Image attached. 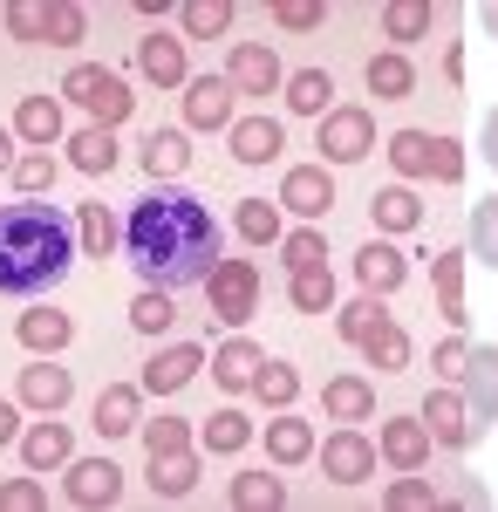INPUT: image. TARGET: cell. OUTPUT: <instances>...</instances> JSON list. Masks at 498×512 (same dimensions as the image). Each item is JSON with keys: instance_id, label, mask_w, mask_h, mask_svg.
<instances>
[{"instance_id": "17", "label": "cell", "mask_w": 498, "mask_h": 512, "mask_svg": "<svg viewBox=\"0 0 498 512\" xmlns=\"http://www.w3.org/2000/svg\"><path fill=\"white\" fill-rule=\"evenodd\" d=\"M21 403H28V410H48V417H55V410H69V396H76V376H69V369H55V362H35V369H21Z\"/></svg>"}, {"instance_id": "20", "label": "cell", "mask_w": 498, "mask_h": 512, "mask_svg": "<svg viewBox=\"0 0 498 512\" xmlns=\"http://www.w3.org/2000/svg\"><path fill=\"white\" fill-rule=\"evenodd\" d=\"M76 246H82V253H96V260H110L116 246H123V226H116V212L103 205V198L76 205Z\"/></svg>"}, {"instance_id": "41", "label": "cell", "mask_w": 498, "mask_h": 512, "mask_svg": "<svg viewBox=\"0 0 498 512\" xmlns=\"http://www.w3.org/2000/svg\"><path fill=\"white\" fill-rule=\"evenodd\" d=\"M301 315H328L335 308V274L328 267H307V274H294V294H287Z\"/></svg>"}, {"instance_id": "51", "label": "cell", "mask_w": 498, "mask_h": 512, "mask_svg": "<svg viewBox=\"0 0 498 512\" xmlns=\"http://www.w3.org/2000/svg\"><path fill=\"white\" fill-rule=\"evenodd\" d=\"M7 171H14V185H21L28 198H41L48 185H55V158H48V151H28V158H14Z\"/></svg>"}, {"instance_id": "12", "label": "cell", "mask_w": 498, "mask_h": 512, "mask_svg": "<svg viewBox=\"0 0 498 512\" xmlns=\"http://www.w3.org/2000/svg\"><path fill=\"white\" fill-rule=\"evenodd\" d=\"M273 205H287V212H301V219H321V212L335 205V178H328V164H294Z\"/></svg>"}, {"instance_id": "54", "label": "cell", "mask_w": 498, "mask_h": 512, "mask_svg": "<svg viewBox=\"0 0 498 512\" xmlns=\"http://www.w3.org/2000/svg\"><path fill=\"white\" fill-rule=\"evenodd\" d=\"M48 499H41L35 478H14V485H0V512H41Z\"/></svg>"}, {"instance_id": "52", "label": "cell", "mask_w": 498, "mask_h": 512, "mask_svg": "<svg viewBox=\"0 0 498 512\" xmlns=\"http://www.w3.org/2000/svg\"><path fill=\"white\" fill-rule=\"evenodd\" d=\"M328 260V239L314 233V226H301V233H287V267L294 274H307V267H321Z\"/></svg>"}, {"instance_id": "1", "label": "cell", "mask_w": 498, "mask_h": 512, "mask_svg": "<svg viewBox=\"0 0 498 512\" xmlns=\"http://www.w3.org/2000/svg\"><path fill=\"white\" fill-rule=\"evenodd\" d=\"M123 253H130V267L144 287L157 294H185L198 280L212 274V260H219V219H212V205L198 192H178V185H157L130 205V219H123Z\"/></svg>"}, {"instance_id": "43", "label": "cell", "mask_w": 498, "mask_h": 512, "mask_svg": "<svg viewBox=\"0 0 498 512\" xmlns=\"http://www.w3.org/2000/svg\"><path fill=\"white\" fill-rule=\"evenodd\" d=\"M185 35H192V41L232 35V7H226V0H192V7H185Z\"/></svg>"}, {"instance_id": "19", "label": "cell", "mask_w": 498, "mask_h": 512, "mask_svg": "<svg viewBox=\"0 0 498 512\" xmlns=\"http://www.w3.org/2000/svg\"><path fill=\"white\" fill-rule=\"evenodd\" d=\"M260 362H267V349H260L253 335H239V328H232V342L212 355V376H219V390H226V396H239L246 383H253V369H260Z\"/></svg>"}, {"instance_id": "31", "label": "cell", "mask_w": 498, "mask_h": 512, "mask_svg": "<svg viewBox=\"0 0 498 512\" xmlns=\"http://www.w3.org/2000/svg\"><path fill=\"white\" fill-rule=\"evenodd\" d=\"M14 137H28V144H55V137H62V103H55V96H21V110H14Z\"/></svg>"}, {"instance_id": "9", "label": "cell", "mask_w": 498, "mask_h": 512, "mask_svg": "<svg viewBox=\"0 0 498 512\" xmlns=\"http://www.w3.org/2000/svg\"><path fill=\"white\" fill-rule=\"evenodd\" d=\"M314 458H321V472L335 478V485H362V478L376 472V444L355 431V424H335L328 444H314Z\"/></svg>"}, {"instance_id": "36", "label": "cell", "mask_w": 498, "mask_h": 512, "mask_svg": "<svg viewBox=\"0 0 498 512\" xmlns=\"http://www.w3.org/2000/svg\"><path fill=\"white\" fill-rule=\"evenodd\" d=\"M273 506H287V485L273 472H239L232 478V512H273Z\"/></svg>"}, {"instance_id": "32", "label": "cell", "mask_w": 498, "mask_h": 512, "mask_svg": "<svg viewBox=\"0 0 498 512\" xmlns=\"http://www.w3.org/2000/svg\"><path fill=\"white\" fill-rule=\"evenodd\" d=\"M137 424H144V417H137V390H130V383H110V390L96 396V431L103 437H130Z\"/></svg>"}, {"instance_id": "3", "label": "cell", "mask_w": 498, "mask_h": 512, "mask_svg": "<svg viewBox=\"0 0 498 512\" xmlns=\"http://www.w3.org/2000/svg\"><path fill=\"white\" fill-rule=\"evenodd\" d=\"M205 287V301H212V321H226V328H246L253 308H260V267L253 260H212V274L198 280Z\"/></svg>"}, {"instance_id": "60", "label": "cell", "mask_w": 498, "mask_h": 512, "mask_svg": "<svg viewBox=\"0 0 498 512\" xmlns=\"http://www.w3.org/2000/svg\"><path fill=\"white\" fill-rule=\"evenodd\" d=\"M14 164V130H0V171Z\"/></svg>"}, {"instance_id": "59", "label": "cell", "mask_w": 498, "mask_h": 512, "mask_svg": "<svg viewBox=\"0 0 498 512\" xmlns=\"http://www.w3.org/2000/svg\"><path fill=\"white\" fill-rule=\"evenodd\" d=\"M478 21H485V35L498 41V0H492V7H478Z\"/></svg>"}, {"instance_id": "4", "label": "cell", "mask_w": 498, "mask_h": 512, "mask_svg": "<svg viewBox=\"0 0 498 512\" xmlns=\"http://www.w3.org/2000/svg\"><path fill=\"white\" fill-rule=\"evenodd\" d=\"M62 96H69V103H82V110L103 123V130H116V123L137 110L130 82L116 76V69H103V62H76V69H69V82H62Z\"/></svg>"}, {"instance_id": "14", "label": "cell", "mask_w": 498, "mask_h": 512, "mask_svg": "<svg viewBox=\"0 0 498 512\" xmlns=\"http://www.w3.org/2000/svg\"><path fill=\"white\" fill-rule=\"evenodd\" d=\"M355 280H362V294H383V301H389V294L410 280V260H403L389 239H369V246L355 253Z\"/></svg>"}, {"instance_id": "50", "label": "cell", "mask_w": 498, "mask_h": 512, "mask_svg": "<svg viewBox=\"0 0 498 512\" xmlns=\"http://www.w3.org/2000/svg\"><path fill=\"white\" fill-rule=\"evenodd\" d=\"M273 21H280L287 35H314V28L328 21V7H321V0H273Z\"/></svg>"}, {"instance_id": "8", "label": "cell", "mask_w": 498, "mask_h": 512, "mask_svg": "<svg viewBox=\"0 0 498 512\" xmlns=\"http://www.w3.org/2000/svg\"><path fill=\"white\" fill-rule=\"evenodd\" d=\"M226 82H232V96H273L287 82V69H280V55H273L267 41H232Z\"/></svg>"}, {"instance_id": "47", "label": "cell", "mask_w": 498, "mask_h": 512, "mask_svg": "<svg viewBox=\"0 0 498 512\" xmlns=\"http://www.w3.org/2000/svg\"><path fill=\"white\" fill-rule=\"evenodd\" d=\"M130 321H137L144 335H164V328L178 321V301H171V294H157V287H144V294L130 301Z\"/></svg>"}, {"instance_id": "55", "label": "cell", "mask_w": 498, "mask_h": 512, "mask_svg": "<svg viewBox=\"0 0 498 512\" xmlns=\"http://www.w3.org/2000/svg\"><path fill=\"white\" fill-rule=\"evenodd\" d=\"M464 355H471V342H464V335H444V342H437V376H444V383H458Z\"/></svg>"}, {"instance_id": "27", "label": "cell", "mask_w": 498, "mask_h": 512, "mask_svg": "<svg viewBox=\"0 0 498 512\" xmlns=\"http://www.w3.org/2000/svg\"><path fill=\"white\" fill-rule=\"evenodd\" d=\"M362 82H369V96H389V103H403V96L417 89V69H410V55H396V48H383V55H369V69H362Z\"/></svg>"}, {"instance_id": "10", "label": "cell", "mask_w": 498, "mask_h": 512, "mask_svg": "<svg viewBox=\"0 0 498 512\" xmlns=\"http://www.w3.org/2000/svg\"><path fill=\"white\" fill-rule=\"evenodd\" d=\"M116 499H123V465L69 458V506H116Z\"/></svg>"}, {"instance_id": "15", "label": "cell", "mask_w": 498, "mask_h": 512, "mask_svg": "<svg viewBox=\"0 0 498 512\" xmlns=\"http://www.w3.org/2000/svg\"><path fill=\"white\" fill-rule=\"evenodd\" d=\"M185 123H192V130H226L232 123V82L226 76H192L185 82Z\"/></svg>"}, {"instance_id": "11", "label": "cell", "mask_w": 498, "mask_h": 512, "mask_svg": "<svg viewBox=\"0 0 498 512\" xmlns=\"http://www.w3.org/2000/svg\"><path fill=\"white\" fill-rule=\"evenodd\" d=\"M198 369H205V342H178V349H157L151 362H144V390L151 396H178L185 383H192Z\"/></svg>"}, {"instance_id": "38", "label": "cell", "mask_w": 498, "mask_h": 512, "mask_svg": "<svg viewBox=\"0 0 498 512\" xmlns=\"http://www.w3.org/2000/svg\"><path fill=\"white\" fill-rule=\"evenodd\" d=\"M246 390L260 396V403H267V410H294V396H301V376H294V369H287V362H260V369H253V383H246Z\"/></svg>"}, {"instance_id": "30", "label": "cell", "mask_w": 498, "mask_h": 512, "mask_svg": "<svg viewBox=\"0 0 498 512\" xmlns=\"http://www.w3.org/2000/svg\"><path fill=\"white\" fill-rule=\"evenodd\" d=\"M69 164H76V171H89V178L116 171V130H103V123L76 130V137H69Z\"/></svg>"}, {"instance_id": "33", "label": "cell", "mask_w": 498, "mask_h": 512, "mask_svg": "<svg viewBox=\"0 0 498 512\" xmlns=\"http://www.w3.org/2000/svg\"><path fill=\"white\" fill-rule=\"evenodd\" d=\"M192 164V137L185 130H151V144H144V171L151 178H178Z\"/></svg>"}, {"instance_id": "42", "label": "cell", "mask_w": 498, "mask_h": 512, "mask_svg": "<svg viewBox=\"0 0 498 512\" xmlns=\"http://www.w3.org/2000/svg\"><path fill=\"white\" fill-rule=\"evenodd\" d=\"M82 28H89V21H82V7H69V0L41 7V41H48V48H76Z\"/></svg>"}, {"instance_id": "5", "label": "cell", "mask_w": 498, "mask_h": 512, "mask_svg": "<svg viewBox=\"0 0 498 512\" xmlns=\"http://www.w3.org/2000/svg\"><path fill=\"white\" fill-rule=\"evenodd\" d=\"M458 396H464V410H471L478 431L498 424V342H471V355H464V369H458Z\"/></svg>"}, {"instance_id": "39", "label": "cell", "mask_w": 498, "mask_h": 512, "mask_svg": "<svg viewBox=\"0 0 498 512\" xmlns=\"http://www.w3.org/2000/svg\"><path fill=\"white\" fill-rule=\"evenodd\" d=\"M430 21H437L430 0H389V7H383V35L389 41H423V35H430Z\"/></svg>"}, {"instance_id": "49", "label": "cell", "mask_w": 498, "mask_h": 512, "mask_svg": "<svg viewBox=\"0 0 498 512\" xmlns=\"http://www.w3.org/2000/svg\"><path fill=\"white\" fill-rule=\"evenodd\" d=\"M137 431H144V451H192V424L185 417H151Z\"/></svg>"}, {"instance_id": "22", "label": "cell", "mask_w": 498, "mask_h": 512, "mask_svg": "<svg viewBox=\"0 0 498 512\" xmlns=\"http://www.w3.org/2000/svg\"><path fill=\"white\" fill-rule=\"evenodd\" d=\"M321 410H328L335 424H362V417L376 410V383H369V376H335V383L321 390Z\"/></svg>"}, {"instance_id": "2", "label": "cell", "mask_w": 498, "mask_h": 512, "mask_svg": "<svg viewBox=\"0 0 498 512\" xmlns=\"http://www.w3.org/2000/svg\"><path fill=\"white\" fill-rule=\"evenodd\" d=\"M76 267V226L62 205H0V294H48L55 280Z\"/></svg>"}, {"instance_id": "48", "label": "cell", "mask_w": 498, "mask_h": 512, "mask_svg": "<svg viewBox=\"0 0 498 512\" xmlns=\"http://www.w3.org/2000/svg\"><path fill=\"white\" fill-rule=\"evenodd\" d=\"M389 164H396L403 178H423V171H430V137H423V130H396V144H389Z\"/></svg>"}, {"instance_id": "7", "label": "cell", "mask_w": 498, "mask_h": 512, "mask_svg": "<svg viewBox=\"0 0 498 512\" xmlns=\"http://www.w3.org/2000/svg\"><path fill=\"white\" fill-rule=\"evenodd\" d=\"M314 151H321L328 164L369 158V151H376V117L355 110V103H348V110H328V117H321V137H314Z\"/></svg>"}, {"instance_id": "58", "label": "cell", "mask_w": 498, "mask_h": 512, "mask_svg": "<svg viewBox=\"0 0 498 512\" xmlns=\"http://www.w3.org/2000/svg\"><path fill=\"white\" fill-rule=\"evenodd\" d=\"M0 444H14V403H0Z\"/></svg>"}, {"instance_id": "37", "label": "cell", "mask_w": 498, "mask_h": 512, "mask_svg": "<svg viewBox=\"0 0 498 512\" xmlns=\"http://www.w3.org/2000/svg\"><path fill=\"white\" fill-rule=\"evenodd\" d=\"M232 226H239L246 246H273V239H280V205H273V198H239Z\"/></svg>"}, {"instance_id": "21", "label": "cell", "mask_w": 498, "mask_h": 512, "mask_svg": "<svg viewBox=\"0 0 498 512\" xmlns=\"http://www.w3.org/2000/svg\"><path fill=\"white\" fill-rule=\"evenodd\" d=\"M21 458H28V472H55L76 458V437L69 424H35V431H21Z\"/></svg>"}, {"instance_id": "44", "label": "cell", "mask_w": 498, "mask_h": 512, "mask_svg": "<svg viewBox=\"0 0 498 512\" xmlns=\"http://www.w3.org/2000/svg\"><path fill=\"white\" fill-rule=\"evenodd\" d=\"M471 253H478L485 267H498V192L471 205Z\"/></svg>"}, {"instance_id": "45", "label": "cell", "mask_w": 498, "mask_h": 512, "mask_svg": "<svg viewBox=\"0 0 498 512\" xmlns=\"http://www.w3.org/2000/svg\"><path fill=\"white\" fill-rule=\"evenodd\" d=\"M362 355H369V369H403V362H410V335L389 321V328H376V335L362 342Z\"/></svg>"}, {"instance_id": "6", "label": "cell", "mask_w": 498, "mask_h": 512, "mask_svg": "<svg viewBox=\"0 0 498 512\" xmlns=\"http://www.w3.org/2000/svg\"><path fill=\"white\" fill-rule=\"evenodd\" d=\"M423 431H430V444H444V451H471L478 444V424H471V410H464V396H458V383H437V390L423 396Z\"/></svg>"}, {"instance_id": "40", "label": "cell", "mask_w": 498, "mask_h": 512, "mask_svg": "<svg viewBox=\"0 0 498 512\" xmlns=\"http://www.w3.org/2000/svg\"><path fill=\"white\" fill-rule=\"evenodd\" d=\"M383 506L389 512H437L444 499H437V485H430V478L403 472V478H389V485H383Z\"/></svg>"}, {"instance_id": "23", "label": "cell", "mask_w": 498, "mask_h": 512, "mask_svg": "<svg viewBox=\"0 0 498 512\" xmlns=\"http://www.w3.org/2000/svg\"><path fill=\"white\" fill-rule=\"evenodd\" d=\"M21 349H35V355H55V349H69L76 342V321L62 315V308H35V315H21Z\"/></svg>"}, {"instance_id": "29", "label": "cell", "mask_w": 498, "mask_h": 512, "mask_svg": "<svg viewBox=\"0 0 498 512\" xmlns=\"http://www.w3.org/2000/svg\"><path fill=\"white\" fill-rule=\"evenodd\" d=\"M389 308H383V294H355V301H342V315H335V328H342V342H355V349H362V342H369V335H376V328H389Z\"/></svg>"}, {"instance_id": "57", "label": "cell", "mask_w": 498, "mask_h": 512, "mask_svg": "<svg viewBox=\"0 0 498 512\" xmlns=\"http://www.w3.org/2000/svg\"><path fill=\"white\" fill-rule=\"evenodd\" d=\"M478 151H485V164H492V171H498V110H492V117H485V137H478Z\"/></svg>"}, {"instance_id": "34", "label": "cell", "mask_w": 498, "mask_h": 512, "mask_svg": "<svg viewBox=\"0 0 498 512\" xmlns=\"http://www.w3.org/2000/svg\"><path fill=\"white\" fill-rule=\"evenodd\" d=\"M267 451L280 458V465H301V458H314V431H307L294 410H280V417L267 424Z\"/></svg>"}, {"instance_id": "16", "label": "cell", "mask_w": 498, "mask_h": 512, "mask_svg": "<svg viewBox=\"0 0 498 512\" xmlns=\"http://www.w3.org/2000/svg\"><path fill=\"white\" fill-rule=\"evenodd\" d=\"M376 458H389L396 472H423V465H430V431H423V417H396V424H383Z\"/></svg>"}, {"instance_id": "18", "label": "cell", "mask_w": 498, "mask_h": 512, "mask_svg": "<svg viewBox=\"0 0 498 512\" xmlns=\"http://www.w3.org/2000/svg\"><path fill=\"white\" fill-rule=\"evenodd\" d=\"M226 130H232V158L239 164H273L280 144H287V130H280L273 117H232Z\"/></svg>"}, {"instance_id": "53", "label": "cell", "mask_w": 498, "mask_h": 512, "mask_svg": "<svg viewBox=\"0 0 498 512\" xmlns=\"http://www.w3.org/2000/svg\"><path fill=\"white\" fill-rule=\"evenodd\" d=\"M430 178H444V185L464 178V144L458 137H430Z\"/></svg>"}, {"instance_id": "24", "label": "cell", "mask_w": 498, "mask_h": 512, "mask_svg": "<svg viewBox=\"0 0 498 512\" xmlns=\"http://www.w3.org/2000/svg\"><path fill=\"white\" fill-rule=\"evenodd\" d=\"M369 212H376V226H383V233H417V226H423V198L410 192V185H396V178L369 198Z\"/></svg>"}, {"instance_id": "13", "label": "cell", "mask_w": 498, "mask_h": 512, "mask_svg": "<svg viewBox=\"0 0 498 512\" xmlns=\"http://www.w3.org/2000/svg\"><path fill=\"white\" fill-rule=\"evenodd\" d=\"M137 69H144V82H157V89H178V82H192V55H185L178 35H144L137 41Z\"/></svg>"}, {"instance_id": "28", "label": "cell", "mask_w": 498, "mask_h": 512, "mask_svg": "<svg viewBox=\"0 0 498 512\" xmlns=\"http://www.w3.org/2000/svg\"><path fill=\"white\" fill-rule=\"evenodd\" d=\"M198 485V451H151V492L157 499H185Z\"/></svg>"}, {"instance_id": "35", "label": "cell", "mask_w": 498, "mask_h": 512, "mask_svg": "<svg viewBox=\"0 0 498 512\" xmlns=\"http://www.w3.org/2000/svg\"><path fill=\"white\" fill-rule=\"evenodd\" d=\"M198 444H205V451H219V458H232V451H246V444H253V424L226 403V410H212V417H205Z\"/></svg>"}, {"instance_id": "26", "label": "cell", "mask_w": 498, "mask_h": 512, "mask_svg": "<svg viewBox=\"0 0 498 512\" xmlns=\"http://www.w3.org/2000/svg\"><path fill=\"white\" fill-rule=\"evenodd\" d=\"M287 110L294 117H328L335 110V76L328 69H294L287 76Z\"/></svg>"}, {"instance_id": "25", "label": "cell", "mask_w": 498, "mask_h": 512, "mask_svg": "<svg viewBox=\"0 0 498 512\" xmlns=\"http://www.w3.org/2000/svg\"><path fill=\"white\" fill-rule=\"evenodd\" d=\"M430 287H437V308L451 315V328L471 321V301H464V253H437L430 260Z\"/></svg>"}, {"instance_id": "56", "label": "cell", "mask_w": 498, "mask_h": 512, "mask_svg": "<svg viewBox=\"0 0 498 512\" xmlns=\"http://www.w3.org/2000/svg\"><path fill=\"white\" fill-rule=\"evenodd\" d=\"M7 35H14V41H41V7H28V0L7 7Z\"/></svg>"}, {"instance_id": "46", "label": "cell", "mask_w": 498, "mask_h": 512, "mask_svg": "<svg viewBox=\"0 0 498 512\" xmlns=\"http://www.w3.org/2000/svg\"><path fill=\"white\" fill-rule=\"evenodd\" d=\"M437 499H444V506H464V512H485V506H492V492H485L478 478L464 472V465H451V472H444V485H437Z\"/></svg>"}]
</instances>
